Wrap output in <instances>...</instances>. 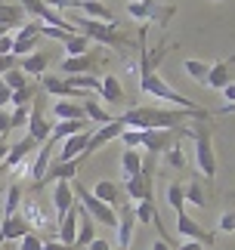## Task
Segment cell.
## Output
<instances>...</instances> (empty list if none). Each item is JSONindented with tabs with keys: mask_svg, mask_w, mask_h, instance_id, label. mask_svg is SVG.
Returning <instances> with one entry per match:
<instances>
[{
	"mask_svg": "<svg viewBox=\"0 0 235 250\" xmlns=\"http://www.w3.org/2000/svg\"><path fill=\"white\" fill-rule=\"evenodd\" d=\"M44 244H47V238H41L37 232H28L22 241H19V250H44Z\"/></svg>",
	"mask_w": 235,
	"mask_h": 250,
	"instance_id": "60d3db41",
	"label": "cell"
},
{
	"mask_svg": "<svg viewBox=\"0 0 235 250\" xmlns=\"http://www.w3.org/2000/svg\"><path fill=\"white\" fill-rule=\"evenodd\" d=\"M118 210V244L124 250H130V241H133V226H136V213H133V201H124Z\"/></svg>",
	"mask_w": 235,
	"mask_h": 250,
	"instance_id": "5bb4252c",
	"label": "cell"
},
{
	"mask_svg": "<svg viewBox=\"0 0 235 250\" xmlns=\"http://www.w3.org/2000/svg\"><path fill=\"white\" fill-rule=\"evenodd\" d=\"M164 161H167V167L173 170H186V155H183V146H180V139L173 142V146L164 151Z\"/></svg>",
	"mask_w": 235,
	"mask_h": 250,
	"instance_id": "f35d334b",
	"label": "cell"
},
{
	"mask_svg": "<svg viewBox=\"0 0 235 250\" xmlns=\"http://www.w3.org/2000/svg\"><path fill=\"white\" fill-rule=\"evenodd\" d=\"M121 170H124L127 179H130V176H140V173H142V151H140V148H124V155H121Z\"/></svg>",
	"mask_w": 235,
	"mask_h": 250,
	"instance_id": "4dcf8cb0",
	"label": "cell"
},
{
	"mask_svg": "<svg viewBox=\"0 0 235 250\" xmlns=\"http://www.w3.org/2000/svg\"><path fill=\"white\" fill-rule=\"evenodd\" d=\"M81 105H84V114H87V121H93V124H112V121H115L112 114H109V111H105L102 105H99V99H93V93L87 96V99H84Z\"/></svg>",
	"mask_w": 235,
	"mask_h": 250,
	"instance_id": "1f68e13d",
	"label": "cell"
},
{
	"mask_svg": "<svg viewBox=\"0 0 235 250\" xmlns=\"http://www.w3.org/2000/svg\"><path fill=\"white\" fill-rule=\"evenodd\" d=\"M50 148H53V142H44L41 148L34 151V161H31V167H28V176H31L37 186H44V179H47V170H50L53 164V158H50Z\"/></svg>",
	"mask_w": 235,
	"mask_h": 250,
	"instance_id": "44dd1931",
	"label": "cell"
},
{
	"mask_svg": "<svg viewBox=\"0 0 235 250\" xmlns=\"http://www.w3.org/2000/svg\"><path fill=\"white\" fill-rule=\"evenodd\" d=\"M50 133H53V127L47 121V93L41 90L31 102V114H28V136L44 146V142H50Z\"/></svg>",
	"mask_w": 235,
	"mask_h": 250,
	"instance_id": "ba28073f",
	"label": "cell"
},
{
	"mask_svg": "<svg viewBox=\"0 0 235 250\" xmlns=\"http://www.w3.org/2000/svg\"><path fill=\"white\" fill-rule=\"evenodd\" d=\"M37 93H41V86L28 83L25 90H16V93H13V102H9V105H13V108H31V102H34Z\"/></svg>",
	"mask_w": 235,
	"mask_h": 250,
	"instance_id": "e575fe53",
	"label": "cell"
},
{
	"mask_svg": "<svg viewBox=\"0 0 235 250\" xmlns=\"http://www.w3.org/2000/svg\"><path fill=\"white\" fill-rule=\"evenodd\" d=\"M84 130H93V121H59L53 133H50V142L56 139H68V136H74V133H84Z\"/></svg>",
	"mask_w": 235,
	"mask_h": 250,
	"instance_id": "f1b7e54d",
	"label": "cell"
},
{
	"mask_svg": "<svg viewBox=\"0 0 235 250\" xmlns=\"http://www.w3.org/2000/svg\"><path fill=\"white\" fill-rule=\"evenodd\" d=\"M211 86V90H226V86L235 83V56H229V59H220L217 65L211 68L208 81H204Z\"/></svg>",
	"mask_w": 235,
	"mask_h": 250,
	"instance_id": "9a60e30c",
	"label": "cell"
},
{
	"mask_svg": "<svg viewBox=\"0 0 235 250\" xmlns=\"http://www.w3.org/2000/svg\"><path fill=\"white\" fill-rule=\"evenodd\" d=\"M176 250H208V247H201L198 241H186L183 247H176Z\"/></svg>",
	"mask_w": 235,
	"mask_h": 250,
	"instance_id": "11a10c76",
	"label": "cell"
},
{
	"mask_svg": "<svg viewBox=\"0 0 235 250\" xmlns=\"http://www.w3.org/2000/svg\"><path fill=\"white\" fill-rule=\"evenodd\" d=\"M186 136L195 139V173L204 179L217 176V151H213V124L211 121H192V127H183Z\"/></svg>",
	"mask_w": 235,
	"mask_h": 250,
	"instance_id": "7a4b0ae2",
	"label": "cell"
},
{
	"mask_svg": "<svg viewBox=\"0 0 235 250\" xmlns=\"http://www.w3.org/2000/svg\"><path fill=\"white\" fill-rule=\"evenodd\" d=\"M217 229L220 232H235V191H229V195L223 198V210H220Z\"/></svg>",
	"mask_w": 235,
	"mask_h": 250,
	"instance_id": "f546056e",
	"label": "cell"
},
{
	"mask_svg": "<svg viewBox=\"0 0 235 250\" xmlns=\"http://www.w3.org/2000/svg\"><path fill=\"white\" fill-rule=\"evenodd\" d=\"M121 142H124V148H142V133L133 130V127H127L121 133Z\"/></svg>",
	"mask_w": 235,
	"mask_h": 250,
	"instance_id": "b9f144b4",
	"label": "cell"
},
{
	"mask_svg": "<svg viewBox=\"0 0 235 250\" xmlns=\"http://www.w3.org/2000/svg\"><path fill=\"white\" fill-rule=\"evenodd\" d=\"M208 108H158V105H130L121 114L124 127L133 130H180L186 121H211Z\"/></svg>",
	"mask_w": 235,
	"mask_h": 250,
	"instance_id": "6da1fadb",
	"label": "cell"
},
{
	"mask_svg": "<svg viewBox=\"0 0 235 250\" xmlns=\"http://www.w3.org/2000/svg\"><path fill=\"white\" fill-rule=\"evenodd\" d=\"M127 127L121 124V118H115L112 124H102V127H96L93 130V136H90V142H87V151L81 155V161H87L90 155H96L99 148H105L109 142H115V139H121V133H124Z\"/></svg>",
	"mask_w": 235,
	"mask_h": 250,
	"instance_id": "8fae6325",
	"label": "cell"
},
{
	"mask_svg": "<svg viewBox=\"0 0 235 250\" xmlns=\"http://www.w3.org/2000/svg\"><path fill=\"white\" fill-rule=\"evenodd\" d=\"M217 3H226V0H217Z\"/></svg>",
	"mask_w": 235,
	"mask_h": 250,
	"instance_id": "6125c7cd",
	"label": "cell"
},
{
	"mask_svg": "<svg viewBox=\"0 0 235 250\" xmlns=\"http://www.w3.org/2000/svg\"><path fill=\"white\" fill-rule=\"evenodd\" d=\"M71 28L77 34L90 37V41L102 43V46H112V50H130V37H127L115 22H96V19H87V16H71Z\"/></svg>",
	"mask_w": 235,
	"mask_h": 250,
	"instance_id": "3957f363",
	"label": "cell"
},
{
	"mask_svg": "<svg viewBox=\"0 0 235 250\" xmlns=\"http://www.w3.org/2000/svg\"><path fill=\"white\" fill-rule=\"evenodd\" d=\"M183 68H186V74H189L192 81H208V74H211V68L213 65H208V62H198V59H186L183 62Z\"/></svg>",
	"mask_w": 235,
	"mask_h": 250,
	"instance_id": "d590c367",
	"label": "cell"
},
{
	"mask_svg": "<svg viewBox=\"0 0 235 250\" xmlns=\"http://www.w3.org/2000/svg\"><path fill=\"white\" fill-rule=\"evenodd\" d=\"M81 164H84L81 158H74V161H53L50 170H47V179H53V182H71L77 176V167H81Z\"/></svg>",
	"mask_w": 235,
	"mask_h": 250,
	"instance_id": "cb8c5ba5",
	"label": "cell"
},
{
	"mask_svg": "<svg viewBox=\"0 0 235 250\" xmlns=\"http://www.w3.org/2000/svg\"><path fill=\"white\" fill-rule=\"evenodd\" d=\"M19 207H22V186L13 182V186L6 188V207H3V216H16Z\"/></svg>",
	"mask_w": 235,
	"mask_h": 250,
	"instance_id": "8d00e7d4",
	"label": "cell"
},
{
	"mask_svg": "<svg viewBox=\"0 0 235 250\" xmlns=\"http://www.w3.org/2000/svg\"><path fill=\"white\" fill-rule=\"evenodd\" d=\"M81 13L87 19H96V22H115L112 9L105 3H99V0H81Z\"/></svg>",
	"mask_w": 235,
	"mask_h": 250,
	"instance_id": "d6a6232c",
	"label": "cell"
},
{
	"mask_svg": "<svg viewBox=\"0 0 235 250\" xmlns=\"http://www.w3.org/2000/svg\"><path fill=\"white\" fill-rule=\"evenodd\" d=\"M149 250H173V247H170L167 241H161V238H155V241L149 244Z\"/></svg>",
	"mask_w": 235,
	"mask_h": 250,
	"instance_id": "db71d44e",
	"label": "cell"
},
{
	"mask_svg": "<svg viewBox=\"0 0 235 250\" xmlns=\"http://www.w3.org/2000/svg\"><path fill=\"white\" fill-rule=\"evenodd\" d=\"M223 96H226V99L235 105V83H232V86H226V90H223Z\"/></svg>",
	"mask_w": 235,
	"mask_h": 250,
	"instance_id": "9f6ffc18",
	"label": "cell"
},
{
	"mask_svg": "<svg viewBox=\"0 0 235 250\" xmlns=\"http://www.w3.org/2000/svg\"><path fill=\"white\" fill-rule=\"evenodd\" d=\"M99 201H105L109 207H121L124 204V188H121V182H115V179H99L96 182V188H90Z\"/></svg>",
	"mask_w": 235,
	"mask_h": 250,
	"instance_id": "ffe728a7",
	"label": "cell"
},
{
	"mask_svg": "<svg viewBox=\"0 0 235 250\" xmlns=\"http://www.w3.org/2000/svg\"><path fill=\"white\" fill-rule=\"evenodd\" d=\"M19 65H22V59H19V56H0V78H3V74H9L13 68H19Z\"/></svg>",
	"mask_w": 235,
	"mask_h": 250,
	"instance_id": "7bdbcfd3",
	"label": "cell"
},
{
	"mask_svg": "<svg viewBox=\"0 0 235 250\" xmlns=\"http://www.w3.org/2000/svg\"><path fill=\"white\" fill-rule=\"evenodd\" d=\"M3 170H6V167H3V164H0V173H3Z\"/></svg>",
	"mask_w": 235,
	"mask_h": 250,
	"instance_id": "91938a15",
	"label": "cell"
},
{
	"mask_svg": "<svg viewBox=\"0 0 235 250\" xmlns=\"http://www.w3.org/2000/svg\"><path fill=\"white\" fill-rule=\"evenodd\" d=\"M50 9H56V13H62V9H81V0H44Z\"/></svg>",
	"mask_w": 235,
	"mask_h": 250,
	"instance_id": "ee69618b",
	"label": "cell"
},
{
	"mask_svg": "<svg viewBox=\"0 0 235 250\" xmlns=\"http://www.w3.org/2000/svg\"><path fill=\"white\" fill-rule=\"evenodd\" d=\"M62 46H65V53H68V56H84L87 50H90V37H84V34H77V31H74V34H68V37H65V43H62Z\"/></svg>",
	"mask_w": 235,
	"mask_h": 250,
	"instance_id": "836d02e7",
	"label": "cell"
},
{
	"mask_svg": "<svg viewBox=\"0 0 235 250\" xmlns=\"http://www.w3.org/2000/svg\"><path fill=\"white\" fill-rule=\"evenodd\" d=\"M167 204L173 207V213L186 210V191H183V182H170V186H167Z\"/></svg>",
	"mask_w": 235,
	"mask_h": 250,
	"instance_id": "74e56055",
	"label": "cell"
},
{
	"mask_svg": "<svg viewBox=\"0 0 235 250\" xmlns=\"http://www.w3.org/2000/svg\"><path fill=\"white\" fill-rule=\"evenodd\" d=\"M183 191H186V201L195 207H211L213 204V188H211V179H204V176H195L189 182H183Z\"/></svg>",
	"mask_w": 235,
	"mask_h": 250,
	"instance_id": "4fadbf2b",
	"label": "cell"
},
{
	"mask_svg": "<svg viewBox=\"0 0 235 250\" xmlns=\"http://www.w3.org/2000/svg\"><path fill=\"white\" fill-rule=\"evenodd\" d=\"M74 238H77V204L59 219V241L68 244V247H74Z\"/></svg>",
	"mask_w": 235,
	"mask_h": 250,
	"instance_id": "83f0119b",
	"label": "cell"
},
{
	"mask_svg": "<svg viewBox=\"0 0 235 250\" xmlns=\"http://www.w3.org/2000/svg\"><path fill=\"white\" fill-rule=\"evenodd\" d=\"M37 148H41V142H37V139H31V136H25L22 142L9 146V155H6V161H3V167H6V170H16V167H22V164H25V158H31Z\"/></svg>",
	"mask_w": 235,
	"mask_h": 250,
	"instance_id": "e0dca14e",
	"label": "cell"
},
{
	"mask_svg": "<svg viewBox=\"0 0 235 250\" xmlns=\"http://www.w3.org/2000/svg\"><path fill=\"white\" fill-rule=\"evenodd\" d=\"M140 90L142 93H149V96H155V99H164V102H173V108H201L198 102H192L189 96H183V93H176L173 86H167L164 83V78H158V71H145V74H140Z\"/></svg>",
	"mask_w": 235,
	"mask_h": 250,
	"instance_id": "277c9868",
	"label": "cell"
},
{
	"mask_svg": "<svg viewBox=\"0 0 235 250\" xmlns=\"http://www.w3.org/2000/svg\"><path fill=\"white\" fill-rule=\"evenodd\" d=\"M74 204H77V201H74V188H71V182H56V188H53V207H56V216L62 219Z\"/></svg>",
	"mask_w": 235,
	"mask_h": 250,
	"instance_id": "d4e9b609",
	"label": "cell"
},
{
	"mask_svg": "<svg viewBox=\"0 0 235 250\" xmlns=\"http://www.w3.org/2000/svg\"><path fill=\"white\" fill-rule=\"evenodd\" d=\"M176 232L186 235L189 241H198L201 247H213V241H217V235L208 232L204 226H198L189 213H186V210H180V213H176Z\"/></svg>",
	"mask_w": 235,
	"mask_h": 250,
	"instance_id": "7c38bea8",
	"label": "cell"
},
{
	"mask_svg": "<svg viewBox=\"0 0 235 250\" xmlns=\"http://www.w3.org/2000/svg\"><path fill=\"white\" fill-rule=\"evenodd\" d=\"M0 81H3L6 86H9V90H25V86H28V74L22 71V68H13V71H9V74H3V78H0Z\"/></svg>",
	"mask_w": 235,
	"mask_h": 250,
	"instance_id": "ab89813d",
	"label": "cell"
},
{
	"mask_svg": "<svg viewBox=\"0 0 235 250\" xmlns=\"http://www.w3.org/2000/svg\"><path fill=\"white\" fill-rule=\"evenodd\" d=\"M44 37H53V41H62V43H65L68 31H62V28H53V25H44Z\"/></svg>",
	"mask_w": 235,
	"mask_h": 250,
	"instance_id": "7dc6e473",
	"label": "cell"
},
{
	"mask_svg": "<svg viewBox=\"0 0 235 250\" xmlns=\"http://www.w3.org/2000/svg\"><path fill=\"white\" fill-rule=\"evenodd\" d=\"M99 96H102V102H109V105H127L124 83H121V78H115V74H105V78H102ZM127 108H130V105H127Z\"/></svg>",
	"mask_w": 235,
	"mask_h": 250,
	"instance_id": "603a6c76",
	"label": "cell"
},
{
	"mask_svg": "<svg viewBox=\"0 0 235 250\" xmlns=\"http://www.w3.org/2000/svg\"><path fill=\"white\" fill-rule=\"evenodd\" d=\"M96 241V219L87 213L81 207V201H77V238H74V250L77 247H90Z\"/></svg>",
	"mask_w": 235,
	"mask_h": 250,
	"instance_id": "ac0fdd59",
	"label": "cell"
},
{
	"mask_svg": "<svg viewBox=\"0 0 235 250\" xmlns=\"http://www.w3.org/2000/svg\"><path fill=\"white\" fill-rule=\"evenodd\" d=\"M19 3H22V9H25L28 16H34V22H44V25H53V28H62V31L74 34L71 22H68V19H62L56 9H50L44 0H19Z\"/></svg>",
	"mask_w": 235,
	"mask_h": 250,
	"instance_id": "30bf717a",
	"label": "cell"
},
{
	"mask_svg": "<svg viewBox=\"0 0 235 250\" xmlns=\"http://www.w3.org/2000/svg\"><path fill=\"white\" fill-rule=\"evenodd\" d=\"M28 232H31V226H28V219H25L22 213H16V216H3V223H0V244L22 241Z\"/></svg>",
	"mask_w": 235,
	"mask_h": 250,
	"instance_id": "2e32d148",
	"label": "cell"
},
{
	"mask_svg": "<svg viewBox=\"0 0 235 250\" xmlns=\"http://www.w3.org/2000/svg\"><path fill=\"white\" fill-rule=\"evenodd\" d=\"M28 114H31V108H13V130L28 127Z\"/></svg>",
	"mask_w": 235,
	"mask_h": 250,
	"instance_id": "bcb514c9",
	"label": "cell"
},
{
	"mask_svg": "<svg viewBox=\"0 0 235 250\" xmlns=\"http://www.w3.org/2000/svg\"><path fill=\"white\" fill-rule=\"evenodd\" d=\"M6 155H9V142H6V136H0V164L6 161Z\"/></svg>",
	"mask_w": 235,
	"mask_h": 250,
	"instance_id": "816d5d0a",
	"label": "cell"
},
{
	"mask_svg": "<svg viewBox=\"0 0 235 250\" xmlns=\"http://www.w3.org/2000/svg\"><path fill=\"white\" fill-rule=\"evenodd\" d=\"M53 114H56L59 121H87L84 105L74 102V99H59V102H53Z\"/></svg>",
	"mask_w": 235,
	"mask_h": 250,
	"instance_id": "4316f807",
	"label": "cell"
},
{
	"mask_svg": "<svg viewBox=\"0 0 235 250\" xmlns=\"http://www.w3.org/2000/svg\"><path fill=\"white\" fill-rule=\"evenodd\" d=\"M90 250H115V247H112L109 241H102V238H96V241L90 244Z\"/></svg>",
	"mask_w": 235,
	"mask_h": 250,
	"instance_id": "f5cc1de1",
	"label": "cell"
},
{
	"mask_svg": "<svg viewBox=\"0 0 235 250\" xmlns=\"http://www.w3.org/2000/svg\"><path fill=\"white\" fill-rule=\"evenodd\" d=\"M41 41H44V22H25L13 34V56H19V59L31 56Z\"/></svg>",
	"mask_w": 235,
	"mask_h": 250,
	"instance_id": "9c48e42d",
	"label": "cell"
},
{
	"mask_svg": "<svg viewBox=\"0 0 235 250\" xmlns=\"http://www.w3.org/2000/svg\"><path fill=\"white\" fill-rule=\"evenodd\" d=\"M6 250H19V247H6Z\"/></svg>",
	"mask_w": 235,
	"mask_h": 250,
	"instance_id": "94428289",
	"label": "cell"
},
{
	"mask_svg": "<svg viewBox=\"0 0 235 250\" xmlns=\"http://www.w3.org/2000/svg\"><path fill=\"white\" fill-rule=\"evenodd\" d=\"M229 111H235V105H226V108H223V114H229Z\"/></svg>",
	"mask_w": 235,
	"mask_h": 250,
	"instance_id": "6f0895ef",
	"label": "cell"
},
{
	"mask_svg": "<svg viewBox=\"0 0 235 250\" xmlns=\"http://www.w3.org/2000/svg\"><path fill=\"white\" fill-rule=\"evenodd\" d=\"M13 53V34H3L0 37V56H9Z\"/></svg>",
	"mask_w": 235,
	"mask_h": 250,
	"instance_id": "681fc988",
	"label": "cell"
},
{
	"mask_svg": "<svg viewBox=\"0 0 235 250\" xmlns=\"http://www.w3.org/2000/svg\"><path fill=\"white\" fill-rule=\"evenodd\" d=\"M118 250H124V247H118Z\"/></svg>",
	"mask_w": 235,
	"mask_h": 250,
	"instance_id": "be15d7a7",
	"label": "cell"
},
{
	"mask_svg": "<svg viewBox=\"0 0 235 250\" xmlns=\"http://www.w3.org/2000/svg\"><path fill=\"white\" fill-rule=\"evenodd\" d=\"M50 62H53V53H47V50H34L31 56H25L22 59V68L28 78H44L47 71H50Z\"/></svg>",
	"mask_w": 235,
	"mask_h": 250,
	"instance_id": "d6986e66",
	"label": "cell"
},
{
	"mask_svg": "<svg viewBox=\"0 0 235 250\" xmlns=\"http://www.w3.org/2000/svg\"><path fill=\"white\" fill-rule=\"evenodd\" d=\"M127 13H130L133 19H140V22H155V25H167L176 6L173 3H158V0H130L127 3Z\"/></svg>",
	"mask_w": 235,
	"mask_h": 250,
	"instance_id": "8992f818",
	"label": "cell"
},
{
	"mask_svg": "<svg viewBox=\"0 0 235 250\" xmlns=\"http://www.w3.org/2000/svg\"><path fill=\"white\" fill-rule=\"evenodd\" d=\"M9 102H13V90H9L3 81H0V108H6Z\"/></svg>",
	"mask_w": 235,
	"mask_h": 250,
	"instance_id": "c3c4849f",
	"label": "cell"
},
{
	"mask_svg": "<svg viewBox=\"0 0 235 250\" xmlns=\"http://www.w3.org/2000/svg\"><path fill=\"white\" fill-rule=\"evenodd\" d=\"M9 130H13V111H9V108H0V136H6Z\"/></svg>",
	"mask_w": 235,
	"mask_h": 250,
	"instance_id": "f6af8a7d",
	"label": "cell"
},
{
	"mask_svg": "<svg viewBox=\"0 0 235 250\" xmlns=\"http://www.w3.org/2000/svg\"><path fill=\"white\" fill-rule=\"evenodd\" d=\"M105 59H109L105 50H87L84 56H68V59H62L59 62V71H62L65 78H74V74H96Z\"/></svg>",
	"mask_w": 235,
	"mask_h": 250,
	"instance_id": "52a82bcc",
	"label": "cell"
},
{
	"mask_svg": "<svg viewBox=\"0 0 235 250\" xmlns=\"http://www.w3.org/2000/svg\"><path fill=\"white\" fill-rule=\"evenodd\" d=\"M90 136H93V130H84V133L68 136V139L62 142V151H59L56 161H74V158H81L84 151H87V142H90Z\"/></svg>",
	"mask_w": 235,
	"mask_h": 250,
	"instance_id": "7402d4cb",
	"label": "cell"
},
{
	"mask_svg": "<svg viewBox=\"0 0 235 250\" xmlns=\"http://www.w3.org/2000/svg\"><path fill=\"white\" fill-rule=\"evenodd\" d=\"M74 195H77V201H81V207H84L87 213L96 219V226L118 229V210H115V207H109L105 201H99L90 188L84 186V182H77V179H74Z\"/></svg>",
	"mask_w": 235,
	"mask_h": 250,
	"instance_id": "5b68a950",
	"label": "cell"
},
{
	"mask_svg": "<svg viewBox=\"0 0 235 250\" xmlns=\"http://www.w3.org/2000/svg\"><path fill=\"white\" fill-rule=\"evenodd\" d=\"M44 250H74V247H68V244H62V241H56V238H50V241L44 244Z\"/></svg>",
	"mask_w": 235,
	"mask_h": 250,
	"instance_id": "f907efd6",
	"label": "cell"
},
{
	"mask_svg": "<svg viewBox=\"0 0 235 250\" xmlns=\"http://www.w3.org/2000/svg\"><path fill=\"white\" fill-rule=\"evenodd\" d=\"M3 34H9V31H6V28H0V37H3Z\"/></svg>",
	"mask_w": 235,
	"mask_h": 250,
	"instance_id": "680465c9",
	"label": "cell"
},
{
	"mask_svg": "<svg viewBox=\"0 0 235 250\" xmlns=\"http://www.w3.org/2000/svg\"><path fill=\"white\" fill-rule=\"evenodd\" d=\"M25 9H22V3H3L0 0V28H22L25 25Z\"/></svg>",
	"mask_w": 235,
	"mask_h": 250,
	"instance_id": "484cf974",
	"label": "cell"
}]
</instances>
